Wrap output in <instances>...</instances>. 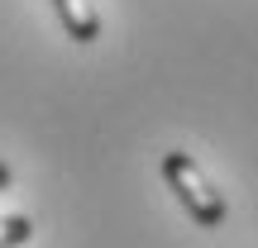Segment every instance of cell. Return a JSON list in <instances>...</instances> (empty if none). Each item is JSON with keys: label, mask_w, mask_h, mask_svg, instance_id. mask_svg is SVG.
I'll return each mask as SVG.
<instances>
[{"label": "cell", "mask_w": 258, "mask_h": 248, "mask_svg": "<svg viewBox=\"0 0 258 248\" xmlns=\"http://www.w3.org/2000/svg\"><path fill=\"white\" fill-rule=\"evenodd\" d=\"M163 182L172 186L177 205H182L186 215H191L201 229H220L225 224V196L211 186V177L201 172V162H196L191 153H163Z\"/></svg>", "instance_id": "6da1fadb"}, {"label": "cell", "mask_w": 258, "mask_h": 248, "mask_svg": "<svg viewBox=\"0 0 258 248\" xmlns=\"http://www.w3.org/2000/svg\"><path fill=\"white\" fill-rule=\"evenodd\" d=\"M53 5H57L67 38H77V43H96L101 38V15H96L91 0H53Z\"/></svg>", "instance_id": "7a4b0ae2"}, {"label": "cell", "mask_w": 258, "mask_h": 248, "mask_svg": "<svg viewBox=\"0 0 258 248\" xmlns=\"http://www.w3.org/2000/svg\"><path fill=\"white\" fill-rule=\"evenodd\" d=\"M29 234H34V220L29 215H0V248L29 243Z\"/></svg>", "instance_id": "3957f363"}, {"label": "cell", "mask_w": 258, "mask_h": 248, "mask_svg": "<svg viewBox=\"0 0 258 248\" xmlns=\"http://www.w3.org/2000/svg\"><path fill=\"white\" fill-rule=\"evenodd\" d=\"M5 186H10V167L0 162V191H5Z\"/></svg>", "instance_id": "277c9868"}]
</instances>
